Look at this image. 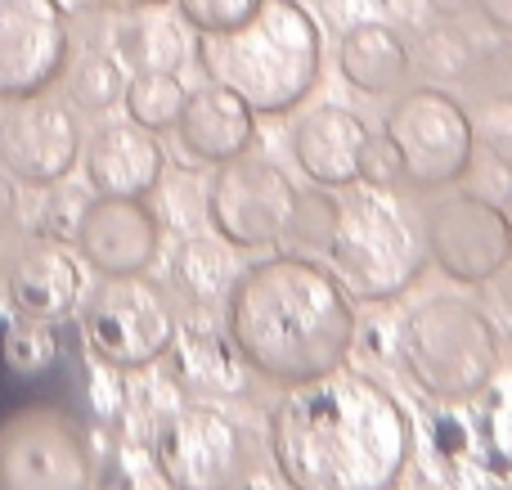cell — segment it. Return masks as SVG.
<instances>
[{"label": "cell", "instance_id": "obj_24", "mask_svg": "<svg viewBox=\"0 0 512 490\" xmlns=\"http://www.w3.org/2000/svg\"><path fill=\"white\" fill-rule=\"evenodd\" d=\"M0 360H5L9 374L18 378H32V374H45V369L59 360V338L50 333V324L45 320H18L5 329V338H0Z\"/></svg>", "mask_w": 512, "mask_h": 490}, {"label": "cell", "instance_id": "obj_25", "mask_svg": "<svg viewBox=\"0 0 512 490\" xmlns=\"http://www.w3.org/2000/svg\"><path fill=\"white\" fill-rule=\"evenodd\" d=\"M68 95L77 99V108H86V113H108V108L122 104V95H126L122 63L108 59V54H86L68 77Z\"/></svg>", "mask_w": 512, "mask_h": 490}, {"label": "cell", "instance_id": "obj_16", "mask_svg": "<svg viewBox=\"0 0 512 490\" xmlns=\"http://www.w3.org/2000/svg\"><path fill=\"white\" fill-rule=\"evenodd\" d=\"M162 167L167 153L158 135L144 131L140 122H108L86 144V176L99 194L144 198L162 180Z\"/></svg>", "mask_w": 512, "mask_h": 490}, {"label": "cell", "instance_id": "obj_8", "mask_svg": "<svg viewBox=\"0 0 512 490\" xmlns=\"http://www.w3.org/2000/svg\"><path fill=\"white\" fill-rule=\"evenodd\" d=\"M81 333L104 365L144 369L176 342V311L144 275H104V284L81 306Z\"/></svg>", "mask_w": 512, "mask_h": 490}, {"label": "cell", "instance_id": "obj_17", "mask_svg": "<svg viewBox=\"0 0 512 490\" xmlns=\"http://www.w3.org/2000/svg\"><path fill=\"white\" fill-rule=\"evenodd\" d=\"M180 144L194 162H230L252 149L256 140V113L248 99H239L230 86H198L180 108Z\"/></svg>", "mask_w": 512, "mask_h": 490}, {"label": "cell", "instance_id": "obj_28", "mask_svg": "<svg viewBox=\"0 0 512 490\" xmlns=\"http://www.w3.org/2000/svg\"><path fill=\"white\" fill-rule=\"evenodd\" d=\"M261 0H176L180 18L194 32H230V27L248 23Z\"/></svg>", "mask_w": 512, "mask_h": 490}, {"label": "cell", "instance_id": "obj_18", "mask_svg": "<svg viewBox=\"0 0 512 490\" xmlns=\"http://www.w3.org/2000/svg\"><path fill=\"white\" fill-rule=\"evenodd\" d=\"M5 293L14 302V311L27 315V320H59V315H68L77 306L81 293L77 261L59 243H32L9 266Z\"/></svg>", "mask_w": 512, "mask_h": 490}, {"label": "cell", "instance_id": "obj_2", "mask_svg": "<svg viewBox=\"0 0 512 490\" xmlns=\"http://www.w3.org/2000/svg\"><path fill=\"white\" fill-rule=\"evenodd\" d=\"M225 338L265 383H306L346 365L355 342L351 288L310 252H279L239 270L225 297Z\"/></svg>", "mask_w": 512, "mask_h": 490}, {"label": "cell", "instance_id": "obj_31", "mask_svg": "<svg viewBox=\"0 0 512 490\" xmlns=\"http://www.w3.org/2000/svg\"><path fill=\"white\" fill-rule=\"evenodd\" d=\"M472 5L499 36H512V0H472Z\"/></svg>", "mask_w": 512, "mask_h": 490}, {"label": "cell", "instance_id": "obj_30", "mask_svg": "<svg viewBox=\"0 0 512 490\" xmlns=\"http://www.w3.org/2000/svg\"><path fill=\"white\" fill-rule=\"evenodd\" d=\"M490 320L504 338H512V261L490 279Z\"/></svg>", "mask_w": 512, "mask_h": 490}, {"label": "cell", "instance_id": "obj_12", "mask_svg": "<svg viewBox=\"0 0 512 490\" xmlns=\"http://www.w3.org/2000/svg\"><path fill=\"white\" fill-rule=\"evenodd\" d=\"M68 14L59 0H0V99H32L68 68Z\"/></svg>", "mask_w": 512, "mask_h": 490}, {"label": "cell", "instance_id": "obj_19", "mask_svg": "<svg viewBox=\"0 0 512 490\" xmlns=\"http://www.w3.org/2000/svg\"><path fill=\"white\" fill-rule=\"evenodd\" d=\"M409 45L396 27L387 23H355L342 32L337 45V68H342L346 86L360 95H396L409 77Z\"/></svg>", "mask_w": 512, "mask_h": 490}, {"label": "cell", "instance_id": "obj_23", "mask_svg": "<svg viewBox=\"0 0 512 490\" xmlns=\"http://www.w3.org/2000/svg\"><path fill=\"white\" fill-rule=\"evenodd\" d=\"M126 113L131 122H140L144 131H171L180 122V108H185L189 90L180 86L176 72H135L126 81Z\"/></svg>", "mask_w": 512, "mask_h": 490}, {"label": "cell", "instance_id": "obj_14", "mask_svg": "<svg viewBox=\"0 0 512 490\" xmlns=\"http://www.w3.org/2000/svg\"><path fill=\"white\" fill-rule=\"evenodd\" d=\"M77 248L99 275H144L162 248V225L144 198L99 194L77 221Z\"/></svg>", "mask_w": 512, "mask_h": 490}, {"label": "cell", "instance_id": "obj_20", "mask_svg": "<svg viewBox=\"0 0 512 490\" xmlns=\"http://www.w3.org/2000/svg\"><path fill=\"white\" fill-rule=\"evenodd\" d=\"M176 369L189 387L212 396H239L248 387V365L230 338L216 333H176Z\"/></svg>", "mask_w": 512, "mask_h": 490}, {"label": "cell", "instance_id": "obj_9", "mask_svg": "<svg viewBox=\"0 0 512 490\" xmlns=\"http://www.w3.org/2000/svg\"><path fill=\"white\" fill-rule=\"evenodd\" d=\"M153 464L171 490H239L252 477V441L216 405H185L153 437Z\"/></svg>", "mask_w": 512, "mask_h": 490}, {"label": "cell", "instance_id": "obj_13", "mask_svg": "<svg viewBox=\"0 0 512 490\" xmlns=\"http://www.w3.org/2000/svg\"><path fill=\"white\" fill-rule=\"evenodd\" d=\"M81 158L77 117L45 95L14 99L0 113V167L27 185H54Z\"/></svg>", "mask_w": 512, "mask_h": 490}, {"label": "cell", "instance_id": "obj_22", "mask_svg": "<svg viewBox=\"0 0 512 490\" xmlns=\"http://www.w3.org/2000/svg\"><path fill=\"white\" fill-rule=\"evenodd\" d=\"M122 54L135 63V72H180L189 45L176 18L167 14H140L122 27Z\"/></svg>", "mask_w": 512, "mask_h": 490}, {"label": "cell", "instance_id": "obj_21", "mask_svg": "<svg viewBox=\"0 0 512 490\" xmlns=\"http://www.w3.org/2000/svg\"><path fill=\"white\" fill-rule=\"evenodd\" d=\"M171 279H176V288L194 306H212V302L230 297L234 279H239V266H234L225 243L189 239V243H180L176 261H171Z\"/></svg>", "mask_w": 512, "mask_h": 490}, {"label": "cell", "instance_id": "obj_3", "mask_svg": "<svg viewBox=\"0 0 512 490\" xmlns=\"http://www.w3.org/2000/svg\"><path fill=\"white\" fill-rule=\"evenodd\" d=\"M198 63L216 86L248 99L252 113L283 117L315 90L324 41L301 0H261L248 23L230 32H198Z\"/></svg>", "mask_w": 512, "mask_h": 490}, {"label": "cell", "instance_id": "obj_32", "mask_svg": "<svg viewBox=\"0 0 512 490\" xmlns=\"http://www.w3.org/2000/svg\"><path fill=\"white\" fill-rule=\"evenodd\" d=\"M113 5H153V0H113Z\"/></svg>", "mask_w": 512, "mask_h": 490}, {"label": "cell", "instance_id": "obj_5", "mask_svg": "<svg viewBox=\"0 0 512 490\" xmlns=\"http://www.w3.org/2000/svg\"><path fill=\"white\" fill-rule=\"evenodd\" d=\"M324 252L360 302H391L427 266L423 230H409L400 207L391 203V189L373 185L337 198V230Z\"/></svg>", "mask_w": 512, "mask_h": 490}, {"label": "cell", "instance_id": "obj_29", "mask_svg": "<svg viewBox=\"0 0 512 490\" xmlns=\"http://www.w3.org/2000/svg\"><path fill=\"white\" fill-rule=\"evenodd\" d=\"M360 180L373 189H400V162H396V149L387 144V135L369 131L360 153Z\"/></svg>", "mask_w": 512, "mask_h": 490}, {"label": "cell", "instance_id": "obj_11", "mask_svg": "<svg viewBox=\"0 0 512 490\" xmlns=\"http://www.w3.org/2000/svg\"><path fill=\"white\" fill-rule=\"evenodd\" d=\"M292 207H297V189L274 167L270 158H239L221 162L207 189V216H212L216 234L230 248H265L288 234Z\"/></svg>", "mask_w": 512, "mask_h": 490}, {"label": "cell", "instance_id": "obj_4", "mask_svg": "<svg viewBox=\"0 0 512 490\" xmlns=\"http://www.w3.org/2000/svg\"><path fill=\"white\" fill-rule=\"evenodd\" d=\"M400 365L436 401H472L499 374V329L472 297H427L400 324Z\"/></svg>", "mask_w": 512, "mask_h": 490}, {"label": "cell", "instance_id": "obj_15", "mask_svg": "<svg viewBox=\"0 0 512 490\" xmlns=\"http://www.w3.org/2000/svg\"><path fill=\"white\" fill-rule=\"evenodd\" d=\"M364 140H369V126L360 122V113L342 104H319L292 131V153L319 189H355Z\"/></svg>", "mask_w": 512, "mask_h": 490}, {"label": "cell", "instance_id": "obj_10", "mask_svg": "<svg viewBox=\"0 0 512 490\" xmlns=\"http://www.w3.org/2000/svg\"><path fill=\"white\" fill-rule=\"evenodd\" d=\"M423 248L459 284H490L512 261V221L486 194H445L423 207Z\"/></svg>", "mask_w": 512, "mask_h": 490}, {"label": "cell", "instance_id": "obj_1", "mask_svg": "<svg viewBox=\"0 0 512 490\" xmlns=\"http://www.w3.org/2000/svg\"><path fill=\"white\" fill-rule=\"evenodd\" d=\"M265 437L288 490H396L414 459L409 410L351 365L292 383Z\"/></svg>", "mask_w": 512, "mask_h": 490}, {"label": "cell", "instance_id": "obj_26", "mask_svg": "<svg viewBox=\"0 0 512 490\" xmlns=\"http://www.w3.org/2000/svg\"><path fill=\"white\" fill-rule=\"evenodd\" d=\"M337 230V198L333 194H297V207H292V221H288V234L301 252H324L328 239Z\"/></svg>", "mask_w": 512, "mask_h": 490}, {"label": "cell", "instance_id": "obj_7", "mask_svg": "<svg viewBox=\"0 0 512 490\" xmlns=\"http://www.w3.org/2000/svg\"><path fill=\"white\" fill-rule=\"evenodd\" d=\"M95 455L68 410L18 405L0 419V490H90Z\"/></svg>", "mask_w": 512, "mask_h": 490}, {"label": "cell", "instance_id": "obj_6", "mask_svg": "<svg viewBox=\"0 0 512 490\" xmlns=\"http://www.w3.org/2000/svg\"><path fill=\"white\" fill-rule=\"evenodd\" d=\"M382 135L396 149L400 189L414 194L459 185L477 162V126L468 108L441 86H414L396 95L382 117Z\"/></svg>", "mask_w": 512, "mask_h": 490}, {"label": "cell", "instance_id": "obj_27", "mask_svg": "<svg viewBox=\"0 0 512 490\" xmlns=\"http://www.w3.org/2000/svg\"><path fill=\"white\" fill-rule=\"evenodd\" d=\"M463 77L477 81L481 99H512V36L472 54V68Z\"/></svg>", "mask_w": 512, "mask_h": 490}]
</instances>
